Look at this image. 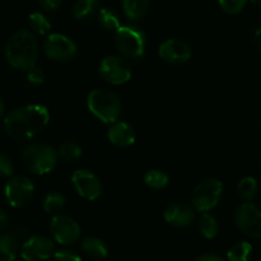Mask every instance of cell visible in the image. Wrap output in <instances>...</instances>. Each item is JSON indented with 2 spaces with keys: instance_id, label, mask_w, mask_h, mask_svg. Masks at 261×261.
Listing matches in <instances>:
<instances>
[{
  "instance_id": "21",
  "label": "cell",
  "mask_w": 261,
  "mask_h": 261,
  "mask_svg": "<svg viewBox=\"0 0 261 261\" xmlns=\"http://www.w3.org/2000/svg\"><path fill=\"white\" fill-rule=\"evenodd\" d=\"M199 231L205 239H214L219 231V224L216 217H213L212 214L204 213L199 219Z\"/></svg>"
},
{
  "instance_id": "3",
  "label": "cell",
  "mask_w": 261,
  "mask_h": 261,
  "mask_svg": "<svg viewBox=\"0 0 261 261\" xmlns=\"http://www.w3.org/2000/svg\"><path fill=\"white\" fill-rule=\"evenodd\" d=\"M58 152L51 145L33 143L23 149L22 161L24 167L35 175H46L55 168Z\"/></svg>"
},
{
  "instance_id": "37",
  "label": "cell",
  "mask_w": 261,
  "mask_h": 261,
  "mask_svg": "<svg viewBox=\"0 0 261 261\" xmlns=\"http://www.w3.org/2000/svg\"><path fill=\"white\" fill-rule=\"evenodd\" d=\"M4 110H5V105H4V102H3V99L0 98V117L4 115Z\"/></svg>"
},
{
  "instance_id": "15",
  "label": "cell",
  "mask_w": 261,
  "mask_h": 261,
  "mask_svg": "<svg viewBox=\"0 0 261 261\" xmlns=\"http://www.w3.org/2000/svg\"><path fill=\"white\" fill-rule=\"evenodd\" d=\"M165 221L173 227H188L194 222L195 214L191 206L184 203H173L166 208Z\"/></svg>"
},
{
  "instance_id": "22",
  "label": "cell",
  "mask_w": 261,
  "mask_h": 261,
  "mask_svg": "<svg viewBox=\"0 0 261 261\" xmlns=\"http://www.w3.org/2000/svg\"><path fill=\"white\" fill-rule=\"evenodd\" d=\"M252 246L246 241L237 242L227 252V261H249Z\"/></svg>"
},
{
  "instance_id": "12",
  "label": "cell",
  "mask_w": 261,
  "mask_h": 261,
  "mask_svg": "<svg viewBox=\"0 0 261 261\" xmlns=\"http://www.w3.org/2000/svg\"><path fill=\"white\" fill-rule=\"evenodd\" d=\"M71 182L76 193L83 199L93 201L102 194V184L94 173L87 170H78L71 176Z\"/></svg>"
},
{
  "instance_id": "20",
  "label": "cell",
  "mask_w": 261,
  "mask_h": 261,
  "mask_svg": "<svg viewBox=\"0 0 261 261\" xmlns=\"http://www.w3.org/2000/svg\"><path fill=\"white\" fill-rule=\"evenodd\" d=\"M18 254L17 237L13 233H0V261H14Z\"/></svg>"
},
{
  "instance_id": "10",
  "label": "cell",
  "mask_w": 261,
  "mask_h": 261,
  "mask_svg": "<svg viewBox=\"0 0 261 261\" xmlns=\"http://www.w3.org/2000/svg\"><path fill=\"white\" fill-rule=\"evenodd\" d=\"M99 74L107 83L119 86L129 82L132 78V69L120 56H107L99 65Z\"/></svg>"
},
{
  "instance_id": "5",
  "label": "cell",
  "mask_w": 261,
  "mask_h": 261,
  "mask_svg": "<svg viewBox=\"0 0 261 261\" xmlns=\"http://www.w3.org/2000/svg\"><path fill=\"white\" fill-rule=\"evenodd\" d=\"M115 45L126 58L139 59L144 55L145 35L138 25H120L115 35Z\"/></svg>"
},
{
  "instance_id": "28",
  "label": "cell",
  "mask_w": 261,
  "mask_h": 261,
  "mask_svg": "<svg viewBox=\"0 0 261 261\" xmlns=\"http://www.w3.org/2000/svg\"><path fill=\"white\" fill-rule=\"evenodd\" d=\"M168 176L165 172L158 170H150L145 173L144 182L152 189H163L168 185Z\"/></svg>"
},
{
  "instance_id": "19",
  "label": "cell",
  "mask_w": 261,
  "mask_h": 261,
  "mask_svg": "<svg viewBox=\"0 0 261 261\" xmlns=\"http://www.w3.org/2000/svg\"><path fill=\"white\" fill-rule=\"evenodd\" d=\"M150 7L149 0H122L125 15L132 20L142 19Z\"/></svg>"
},
{
  "instance_id": "26",
  "label": "cell",
  "mask_w": 261,
  "mask_h": 261,
  "mask_svg": "<svg viewBox=\"0 0 261 261\" xmlns=\"http://www.w3.org/2000/svg\"><path fill=\"white\" fill-rule=\"evenodd\" d=\"M28 23H30L31 30L40 36L47 35L51 30L50 20H48L47 17H46L45 14H42V13H32V14L30 15V18H28Z\"/></svg>"
},
{
  "instance_id": "6",
  "label": "cell",
  "mask_w": 261,
  "mask_h": 261,
  "mask_svg": "<svg viewBox=\"0 0 261 261\" xmlns=\"http://www.w3.org/2000/svg\"><path fill=\"white\" fill-rule=\"evenodd\" d=\"M223 194V184L217 178H206L201 181L191 194V203L198 212L205 213L219 203Z\"/></svg>"
},
{
  "instance_id": "13",
  "label": "cell",
  "mask_w": 261,
  "mask_h": 261,
  "mask_svg": "<svg viewBox=\"0 0 261 261\" xmlns=\"http://www.w3.org/2000/svg\"><path fill=\"white\" fill-rule=\"evenodd\" d=\"M54 254L55 244L45 236H32L20 249V256L25 261H45Z\"/></svg>"
},
{
  "instance_id": "31",
  "label": "cell",
  "mask_w": 261,
  "mask_h": 261,
  "mask_svg": "<svg viewBox=\"0 0 261 261\" xmlns=\"http://www.w3.org/2000/svg\"><path fill=\"white\" fill-rule=\"evenodd\" d=\"M13 175V163L5 154H0V177H10Z\"/></svg>"
},
{
  "instance_id": "38",
  "label": "cell",
  "mask_w": 261,
  "mask_h": 261,
  "mask_svg": "<svg viewBox=\"0 0 261 261\" xmlns=\"http://www.w3.org/2000/svg\"><path fill=\"white\" fill-rule=\"evenodd\" d=\"M251 2L256 5H261V0H251Z\"/></svg>"
},
{
  "instance_id": "1",
  "label": "cell",
  "mask_w": 261,
  "mask_h": 261,
  "mask_svg": "<svg viewBox=\"0 0 261 261\" xmlns=\"http://www.w3.org/2000/svg\"><path fill=\"white\" fill-rule=\"evenodd\" d=\"M50 115L40 105H27L7 114L4 119L5 133L14 140H28L36 137L47 125Z\"/></svg>"
},
{
  "instance_id": "35",
  "label": "cell",
  "mask_w": 261,
  "mask_h": 261,
  "mask_svg": "<svg viewBox=\"0 0 261 261\" xmlns=\"http://www.w3.org/2000/svg\"><path fill=\"white\" fill-rule=\"evenodd\" d=\"M8 224H9V217H8V214L4 211L0 209V233L7 228Z\"/></svg>"
},
{
  "instance_id": "33",
  "label": "cell",
  "mask_w": 261,
  "mask_h": 261,
  "mask_svg": "<svg viewBox=\"0 0 261 261\" xmlns=\"http://www.w3.org/2000/svg\"><path fill=\"white\" fill-rule=\"evenodd\" d=\"M40 5L47 12H54L58 9L61 4V0H38Z\"/></svg>"
},
{
  "instance_id": "17",
  "label": "cell",
  "mask_w": 261,
  "mask_h": 261,
  "mask_svg": "<svg viewBox=\"0 0 261 261\" xmlns=\"http://www.w3.org/2000/svg\"><path fill=\"white\" fill-rule=\"evenodd\" d=\"M81 249L86 256L92 260H102L107 256V246L96 236H87L82 240Z\"/></svg>"
},
{
  "instance_id": "27",
  "label": "cell",
  "mask_w": 261,
  "mask_h": 261,
  "mask_svg": "<svg viewBox=\"0 0 261 261\" xmlns=\"http://www.w3.org/2000/svg\"><path fill=\"white\" fill-rule=\"evenodd\" d=\"M58 154L64 161H75L82 155V148L73 140H66L59 147Z\"/></svg>"
},
{
  "instance_id": "14",
  "label": "cell",
  "mask_w": 261,
  "mask_h": 261,
  "mask_svg": "<svg viewBox=\"0 0 261 261\" xmlns=\"http://www.w3.org/2000/svg\"><path fill=\"white\" fill-rule=\"evenodd\" d=\"M158 54L167 63L182 64L190 60L193 51L185 41L178 40V38H170L160 46Z\"/></svg>"
},
{
  "instance_id": "25",
  "label": "cell",
  "mask_w": 261,
  "mask_h": 261,
  "mask_svg": "<svg viewBox=\"0 0 261 261\" xmlns=\"http://www.w3.org/2000/svg\"><path fill=\"white\" fill-rule=\"evenodd\" d=\"M98 22L105 30H117L120 27V17L112 8H102L98 12Z\"/></svg>"
},
{
  "instance_id": "7",
  "label": "cell",
  "mask_w": 261,
  "mask_h": 261,
  "mask_svg": "<svg viewBox=\"0 0 261 261\" xmlns=\"http://www.w3.org/2000/svg\"><path fill=\"white\" fill-rule=\"evenodd\" d=\"M35 185L25 176H14L5 185V198L13 208H24L32 201Z\"/></svg>"
},
{
  "instance_id": "32",
  "label": "cell",
  "mask_w": 261,
  "mask_h": 261,
  "mask_svg": "<svg viewBox=\"0 0 261 261\" xmlns=\"http://www.w3.org/2000/svg\"><path fill=\"white\" fill-rule=\"evenodd\" d=\"M54 261H82L81 256L71 250H60L54 254Z\"/></svg>"
},
{
  "instance_id": "4",
  "label": "cell",
  "mask_w": 261,
  "mask_h": 261,
  "mask_svg": "<svg viewBox=\"0 0 261 261\" xmlns=\"http://www.w3.org/2000/svg\"><path fill=\"white\" fill-rule=\"evenodd\" d=\"M88 109L94 116L106 124H114L121 114L120 98L107 89H94L87 99Z\"/></svg>"
},
{
  "instance_id": "24",
  "label": "cell",
  "mask_w": 261,
  "mask_h": 261,
  "mask_svg": "<svg viewBox=\"0 0 261 261\" xmlns=\"http://www.w3.org/2000/svg\"><path fill=\"white\" fill-rule=\"evenodd\" d=\"M257 182L254 177H244L239 182L237 193L244 201H251L257 195Z\"/></svg>"
},
{
  "instance_id": "23",
  "label": "cell",
  "mask_w": 261,
  "mask_h": 261,
  "mask_svg": "<svg viewBox=\"0 0 261 261\" xmlns=\"http://www.w3.org/2000/svg\"><path fill=\"white\" fill-rule=\"evenodd\" d=\"M43 211L48 214H58L59 212H61L65 206V198L61 195L60 193H48L47 195L43 198L42 201Z\"/></svg>"
},
{
  "instance_id": "36",
  "label": "cell",
  "mask_w": 261,
  "mask_h": 261,
  "mask_svg": "<svg viewBox=\"0 0 261 261\" xmlns=\"http://www.w3.org/2000/svg\"><path fill=\"white\" fill-rule=\"evenodd\" d=\"M254 40H255V43L257 45V47L261 50V25H259V27L256 28V31H255Z\"/></svg>"
},
{
  "instance_id": "11",
  "label": "cell",
  "mask_w": 261,
  "mask_h": 261,
  "mask_svg": "<svg viewBox=\"0 0 261 261\" xmlns=\"http://www.w3.org/2000/svg\"><path fill=\"white\" fill-rule=\"evenodd\" d=\"M43 50L47 58L56 61L71 60L76 55V46L73 41L60 33L47 36L43 42Z\"/></svg>"
},
{
  "instance_id": "29",
  "label": "cell",
  "mask_w": 261,
  "mask_h": 261,
  "mask_svg": "<svg viewBox=\"0 0 261 261\" xmlns=\"http://www.w3.org/2000/svg\"><path fill=\"white\" fill-rule=\"evenodd\" d=\"M218 3L227 14H237L244 9L247 0H218Z\"/></svg>"
},
{
  "instance_id": "9",
  "label": "cell",
  "mask_w": 261,
  "mask_h": 261,
  "mask_svg": "<svg viewBox=\"0 0 261 261\" xmlns=\"http://www.w3.org/2000/svg\"><path fill=\"white\" fill-rule=\"evenodd\" d=\"M50 233L60 245H71L81 237V227L73 218L58 214L51 219Z\"/></svg>"
},
{
  "instance_id": "30",
  "label": "cell",
  "mask_w": 261,
  "mask_h": 261,
  "mask_svg": "<svg viewBox=\"0 0 261 261\" xmlns=\"http://www.w3.org/2000/svg\"><path fill=\"white\" fill-rule=\"evenodd\" d=\"M25 73H27V81L32 84H41L43 82V79H45V74H43L42 69L36 65L28 69Z\"/></svg>"
},
{
  "instance_id": "34",
  "label": "cell",
  "mask_w": 261,
  "mask_h": 261,
  "mask_svg": "<svg viewBox=\"0 0 261 261\" xmlns=\"http://www.w3.org/2000/svg\"><path fill=\"white\" fill-rule=\"evenodd\" d=\"M194 261H224L222 257H219L218 255H214V254H204L200 255L199 257H196Z\"/></svg>"
},
{
  "instance_id": "2",
  "label": "cell",
  "mask_w": 261,
  "mask_h": 261,
  "mask_svg": "<svg viewBox=\"0 0 261 261\" xmlns=\"http://www.w3.org/2000/svg\"><path fill=\"white\" fill-rule=\"evenodd\" d=\"M4 54L10 66L27 71L37 63L38 43L35 35L28 30L14 32L5 43Z\"/></svg>"
},
{
  "instance_id": "8",
  "label": "cell",
  "mask_w": 261,
  "mask_h": 261,
  "mask_svg": "<svg viewBox=\"0 0 261 261\" xmlns=\"http://www.w3.org/2000/svg\"><path fill=\"white\" fill-rule=\"evenodd\" d=\"M234 223L246 236L261 239V209L254 204H241L234 212Z\"/></svg>"
},
{
  "instance_id": "16",
  "label": "cell",
  "mask_w": 261,
  "mask_h": 261,
  "mask_svg": "<svg viewBox=\"0 0 261 261\" xmlns=\"http://www.w3.org/2000/svg\"><path fill=\"white\" fill-rule=\"evenodd\" d=\"M109 139L116 147L126 148L134 144L135 133L129 124L124 121L114 122L109 130Z\"/></svg>"
},
{
  "instance_id": "18",
  "label": "cell",
  "mask_w": 261,
  "mask_h": 261,
  "mask_svg": "<svg viewBox=\"0 0 261 261\" xmlns=\"http://www.w3.org/2000/svg\"><path fill=\"white\" fill-rule=\"evenodd\" d=\"M99 4L101 0H76L71 14L75 19L86 20L99 12Z\"/></svg>"
}]
</instances>
